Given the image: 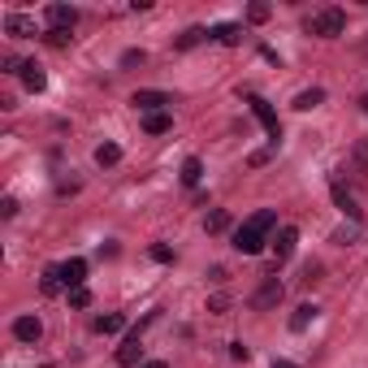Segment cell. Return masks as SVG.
<instances>
[{
  "mask_svg": "<svg viewBox=\"0 0 368 368\" xmlns=\"http://www.w3.org/2000/svg\"><path fill=\"white\" fill-rule=\"evenodd\" d=\"M334 204H338L342 212H347L351 221H360V208H355V200L347 195V186H338V182H334Z\"/></svg>",
  "mask_w": 368,
  "mask_h": 368,
  "instance_id": "19",
  "label": "cell"
},
{
  "mask_svg": "<svg viewBox=\"0 0 368 368\" xmlns=\"http://www.w3.org/2000/svg\"><path fill=\"white\" fill-rule=\"evenodd\" d=\"M13 338L18 342H39L43 338V321H39V316H18V321H13Z\"/></svg>",
  "mask_w": 368,
  "mask_h": 368,
  "instance_id": "8",
  "label": "cell"
},
{
  "mask_svg": "<svg viewBox=\"0 0 368 368\" xmlns=\"http://www.w3.org/2000/svg\"><path fill=\"white\" fill-rule=\"evenodd\" d=\"M43 39H48V43H53V48H65V43H69L74 35H69V31H48Z\"/></svg>",
  "mask_w": 368,
  "mask_h": 368,
  "instance_id": "29",
  "label": "cell"
},
{
  "mask_svg": "<svg viewBox=\"0 0 368 368\" xmlns=\"http://www.w3.org/2000/svg\"><path fill=\"white\" fill-rule=\"evenodd\" d=\"M351 165H355V174H364V169H368V143H355V152H351Z\"/></svg>",
  "mask_w": 368,
  "mask_h": 368,
  "instance_id": "24",
  "label": "cell"
},
{
  "mask_svg": "<svg viewBox=\"0 0 368 368\" xmlns=\"http://www.w3.org/2000/svg\"><path fill=\"white\" fill-rule=\"evenodd\" d=\"M143 360V342H139V329H130L126 338H121V347H117V364L121 368H139Z\"/></svg>",
  "mask_w": 368,
  "mask_h": 368,
  "instance_id": "6",
  "label": "cell"
},
{
  "mask_svg": "<svg viewBox=\"0 0 368 368\" xmlns=\"http://www.w3.org/2000/svg\"><path fill=\"white\" fill-rule=\"evenodd\" d=\"M169 126H174V117H169V113H147V117H143V130H147V135H165Z\"/></svg>",
  "mask_w": 368,
  "mask_h": 368,
  "instance_id": "17",
  "label": "cell"
},
{
  "mask_svg": "<svg viewBox=\"0 0 368 368\" xmlns=\"http://www.w3.org/2000/svg\"><path fill=\"white\" fill-rule=\"evenodd\" d=\"M61 286H65L61 264H48V268H43V278H39V290H43V294H61Z\"/></svg>",
  "mask_w": 368,
  "mask_h": 368,
  "instance_id": "11",
  "label": "cell"
},
{
  "mask_svg": "<svg viewBox=\"0 0 368 368\" xmlns=\"http://www.w3.org/2000/svg\"><path fill=\"white\" fill-rule=\"evenodd\" d=\"M22 83H27V91H43L48 87V74L35 61H27V65H22Z\"/></svg>",
  "mask_w": 368,
  "mask_h": 368,
  "instance_id": "12",
  "label": "cell"
},
{
  "mask_svg": "<svg viewBox=\"0 0 368 368\" xmlns=\"http://www.w3.org/2000/svg\"><path fill=\"white\" fill-rule=\"evenodd\" d=\"M304 282H308V286L321 282V264H308V268H304Z\"/></svg>",
  "mask_w": 368,
  "mask_h": 368,
  "instance_id": "32",
  "label": "cell"
},
{
  "mask_svg": "<svg viewBox=\"0 0 368 368\" xmlns=\"http://www.w3.org/2000/svg\"><path fill=\"white\" fill-rule=\"evenodd\" d=\"M139 368H165V360H147V364H139Z\"/></svg>",
  "mask_w": 368,
  "mask_h": 368,
  "instance_id": "34",
  "label": "cell"
},
{
  "mask_svg": "<svg viewBox=\"0 0 368 368\" xmlns=\"http://www.w3.org/2000/svg\"><path fill=\"white\" fill-rule=\"evenodd\" d=\"M247 104H252V113L260 117V126L268 130V143L278 147V139H282V121H278V113H273V104L268 100H260V95H247Z\"/></svg>",
  "mask_w": 368,
  "mask_h": 368,
  "instance_id": "3",
  "label": "cell"
},
{
  "mask_svg": "<svg viewBox=\"0 0 368 368\" xmlns=\"http://www.w3.org/2000/svg\"><path fill=\"white\" fill-rule=\"evenodd\" d=\"M117 161H121V147H117V143H100V147H95V165L109 169V165H117Z\"/></svg>",
  "mask_w": 368,
  "mask_h": 368,
  "instance_id": "21",
  "label": "cell"
},
{
  "mask_svg": "<svg viewBox=\"0 0 368 368\" xmlns=\"http://www.w3.org/2000/svg\"><path fill=\"white\" fill-rule=\"evenodd\" d=\"M230 355H234V360H247L252 351H247V347H243V342H230Z\"/></svg>",
  "mask_w": 368,
  "mask_h": 368,
  "instance_id": "33",
  "label": "cell"
},
{
  "mask_svg": "<svg viewBox=\"0 0 368 368\" xmlns=\"http://www.w3.org/2000/svg\"><path fill=\"white\" fill-rule=\"evenodd\" d=\"M0 217H18V200H13V195H5V200H0Z\"/></svg>",
  "mask_w": 368,
  "mask_h": 368,
  "instance_id": "31",
  "label": "cell"
},
{
  "mask_svg": "<svg viewBox=\"0 0 368 368\" xmlns=\"http://www.w3.org/2000/svg\"><path fill=\"white\" fill-rule=\"evenodd\" d=\"M294 243H299V230H294V226H282L278 238H273V256H278V260H290V256H294Z\"/></svg>",
  "mask_w": 368,
  "mask_h": 368,
  "instance_id": "9",
  "label": "cell"
},
{
  "mask_svg": "<svg viewBox=\"0 0 368 368\" xmlns=\"http://www.w3.org/2000/svg\"><path fill=\"white\" fill-rule=\"evenodd\" d=\"M152 260H156V264H174V247H165V243H156V247H152Z\"/></svg>",
  "mask_w": 368,
  "mask_h": 368,
  "instance_id": "28",
  "label": "cell"
},
{
  "mask_svg": "<svg viewBox=\"0 0 368 368\" xmlns=\"http://www.w3.org/2000/svg\"><path fill=\"white\" fill-rule=\"evenodd\" d=\"M143 61H147L143 48H130V53H121V65H126V69H135V65H143Z\"/></svg>",
  "mask_w": 368,
  "mask_h": 368,
  "instance_id": "26",
  "label": "cell"
},
{
  "mask_svg": "<svg viewBox=\"0 0 368 368\" xmlns=\"http://www.w3.org/2000/svg\"><path fill=\"white\" fill-rule=\"evenodd\" d=\"M61 278H65V290H79L83 278H87V260H79V256L65 260V264H61Z\"/></svg>",
  "mask_w": 368,
  "mask_h": 368,
  "instance_id": "10",
  "label": "cell"
},
{
  "mask_svg": "<svg viewBox=\"0 0 368 368\" xmlns=\"http://www.w3.org/2000/svg\"><path fill=\"white\" fill-rule=\"evenodd\" d=\"M312 321H316V308H312V304H299V308H294V316H290V329H294V334H304Z\"/></svg>",
  "mask_w": 368,
  "mask_h": 368,
  "instance_id": "15",
  "label": "cell"
},
{
  "mask_svg": "<svg viewBox=\"0 0 368 368\" xmlns=\"http://www.w3.org/2000/svg\"><path fill=\"white\" fill-rule=\"evenodd\" d=\"M204 39H208V31H204V27H186V31H182V35L174 39V48H178V53H186V48L204 43Z\"/></svg>",
  "mask_w": 368,
  "mask_h": 368,
  "instance_id": "16",
  "label": "cell"
},
{
  "mask_svg": "<svg viewBox=\"0 0 368 368\" xmlns=\"http://www.w3.org/2000/svg\"><path fill=\"white\" fill-rule=\"evenodd\" d=\"M273 368H294V364H273Z\"/></svg>",
  "mask_w": 368,
  "mask_h": 368,
  "instance_id": "35",
  "label": "cell"
},
{
  "mask_svg": "<svg viewBox=\"0 0 368 368\" xmlns=\"http://www.w3.org/2000/svg\"><path fill=\"white\" fill-rule=\"evenodd\" d=\"M226 308H230V294H212V299H208V312H217V316Z\"/></svg>",
  "mask_w": 368,
  "mask_h": 368,
  "instance_id": "30",
  "label": "cell"
},
{
  "mask_svg": "<svg viewBox=\"0 0 368 368\" xmlns=\"http://www.w3.org/2000/svg\"><path fill=\"white\" fill-rule=\"evenodd\" d=\"M200 178H204V165H200V156H191V161L182 165V182H186V186H200Z\"/></svg>",
  "mask_w": 368,
  "mask_h": 368,
  "instance_id": "22",
  "label": "cell"
},
{
  "mask_svg": "<svg viewBox=\"0 0 368 368\" xmlns=\"http://www.w3.org/2000/svg\"><path fill=\"white\" fill-rule=\"evenodd\" d=\"M212 39H217V43H226V48H234V43L243 39V31L234 27V22H221V27L212 31Z\"/></svg>",
  "mask_w": 368,
  "mask_h": 368,
  "instance_id": "20",
  "label": "cell"
},
{
  "mask_svg": "<svg viewBox=\"0 0 368 368\" xmlns=\"http://www.w3.org/2000/svg\"><path fill=\"white\" fill-rule=\"evenodd\" d=\"M130 104L147 117V113H165V104H174V95H169V91H135Z\"/></svg>",
  "mask_w": 368,
  "mask_h": 368,
  "instance_id": "5",
  "label": "cell"
},
{
  "mask_svg": "<svg viewBox=\"0 0 368 368\" xmlns=\"http://www.w3.org/2000/svg\"><path fill=\"white\" fill-rule=\"evenodd\" d=\"M74 27H79L74 5H48V31H74Z\"/></svg>",
  "mask_w": 368,
  "mask_h": 368,
  "instance_id": "7",
  "label": "cell"
},
{
  "mask_svg": "<svg viewBox=\"0 0 368 368\" xmlns=\"http://www.w3.org/2000/svg\"><path fill=\"white\" fill-rule=\"evenodd\" d=\"M278 226V212L273 208H260L247 226H238L234 230V252H243V256H256V252H264V243H268V230Z\"/></svg>",
  "mask_w": 368,
  "mask_h": 368,
  "instance_id": "1",
  "label": "cell"
},
{
  "mask_svg": "<svg viewBox=\"0 0 368 368\" xmlns=\"http://www.w3.org/2000/svg\"><path fill=\"white\" fill-rule=\"evenodd\" d=\"M268 13H273V9H268V5H260V0H256V5L247 9V22H252V27H260V22H268Z\"/></svg>",
  "mask_w": 368,
  "mask_h": 368,
  "instance_id": "25",
  "label": "cell"
},
{
  "mask_svg": "<svg viewBox=\"0 0 368 368\" xmlns=\"http://www.w3.org/2000/svg\"><path fill=\"white\" fill-rule=\"evenodd\" d=\"M87 304H91V290H87V286L69 290V308H87Z\"/></svg>",
  "mask_w": 368,
  "mask_h": 368,
  "instance_id": "27",
  "label": "cell"
},
{
  "mask_svg": "<svg viewBox=\"0 0 368 368\" xmlns=\"http://www.w3.org/2000/svg\"><path fill=\"white\" fill-rule=\"evenodd\" d=\"M121 325H126V321H121L117 312H113V316H95V321H91V329H95V334H117Z\"/></svg>",
  "mask_w": 368,
  "mask_h": 368,
  "instance_id": "23",
  "label": "cell"
},
{
  "mask_svg": "<svg viewBox=\"0 0 368 368\" xmlns=\"http://www.w3.org/2000/svg\"><path fill=\"white\" fill-rule=\"evenodd\" d=\"M342 31H347V13L342 9H321L308 18V35H316V39H334Z\"/></svg>",
  "mask_w": 368,
  "mask_h": 368,
  "instance_id": "2",
  "label": "cell"
},
{
  "mask_svg": "<svg viewBox=\"0 0 368 368\" xmlns=\"http://www.w3.org/2000/svg\"><path fill=\"white\" fill-rule=\"evenodd\" d=\"M364 113H368V95H364Z\"/></svg>",
  "mask_w": 368,
  "mask_h": 368,
  "instance_id": "36",
  "label": "cell"
},
{
  "mask_svg": "<svg viewBox=\"0 0 368 368\" xmlns=\"http://www.w3.org/2000/svg\"><path fill=\"white\" fill-rule=\"evenodd\" d=\"M5 31H9L13 39H31V35H35V27H31L22 13H9V18H5Z\"/></svg>",
  "mask_w": 368,
  "mask_h": 368,
  "instance_id": "13",
  "label": "cell"
},
{
  "mask_svg": "<svg viewBox=\"0 0 368 368\" xmlns=\"http://www.w3.org/2000/svg\"><path fill=\"white\" fill-rule=\"evenodd\" d=\"M204 230H208V234H226V230H230V212H226V208H212L208 221H204Z\"/></svg>",
  "mask_w": 368,
  "mask_h": 368,
  "instance_id": "18",
  "label": "cell"
},
{
  "mask_svg": "<svg viewBox=\"0 0 368 368\" xmlns=\"http://www.w3.org/2000/svg\"><path fill=\"white\" fill-rule=\"evenodd\" d=\"M316 104H325V91H321V87H308V91L294 95V109H299V113H308V109H316Z\"/></svg>",
  "mask_w": 368,
  "mask_h": 368,
  "instance_id": "14",
  "label": "cell"
},
{
  "mask_svg": "<svg viewBox=\"0 0 368 368\" xmlns=\"http://www.w3.org/2000/svg\"><path fill=\"white\" fill-rule=\"evenodd\" d=\"M282 294H286V286H282L278 278H264L260 290L252 294V308H256V312H273V308L282 304Z\"/></svg>",
  "mask_w": 368,
  "mask_h": 368,
  "instance_id": "4",
  "label": "cell"
}]
</instances>
